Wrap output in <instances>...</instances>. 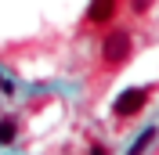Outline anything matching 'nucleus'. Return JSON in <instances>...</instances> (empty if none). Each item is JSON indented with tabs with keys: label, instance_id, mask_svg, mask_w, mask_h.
Masks as SVG:
<instances>
[{
	"label": "nucleus",
	"instance_id": "obj_1",
	"mask_svg": "<svg viewBox=\"0 0 159 155\" xmlns=\"http://www.w3.org/2000/svg\"><path fill=\"white\" fill-rule=\"evenodd\" d=\"M101 58H105V65L119 69L130 58V33L127 29H112L109 36H105V43H101Z\"/></svg>",
	"mask_w": 159,
	"mask_h": 155
},
{
	"label": "nucleus",
	"instance_id": "obj_2",
	"mask_svg": "<svg viewBox=\"0 0 159 155\" xmlns=\"http://www.w3.org/2000/svg\"><path fill=\"white\" fill-rule=\"evenodd\" d=\"M148 97H152V87H130V90H123V94L116 97V105H112V116H119V119L138 116L141 108L148 105Z\"/></svg>",
	"mask_w": 159,
	"mask_h": 155
},
{
	"label": "nucleus",
	"instance_id": "obj_3",
	"mask_svg": "<svg viewBox=\"0 0 159 155\" xmlns=\"http://www.w3.org/2000/svg\"><path fill=\"white\" fill-rule=\"evenodd\" d=\"M116 11H119V0H90L87 22L90 25H109V22L116 18Z\"/></svg>",
	"mask_w": 159,
	"mask_h": 155
},
{
	"label": "nucleus",
	"instance_id": "obj_4",
	"mask_svg": "<svg viewBox=\"0 0 159 155\" xmlns=\"http://www.w3.org/2000/svg\"><path fill=\"white\" fill-rule=\"evenodd\" d=\"M152 141H156V126H148L145 134H138V141L130 144V152H127V155H145V148H148Z\"/></svg>",
	"mask_w": 159,
	"mask_h": 155
},
{
	"label": "nucleus",
	"instance_id": "obj_5",
	"mask_svg": "<svg viewBox=\"0 0 159 155\" xmlns=\"http://www.w3.org/2000/svg\"><path fill=\"white\" fill-rule=\"evenodd\" d=\"M15 137H18L15 119H0V144H15Z\"/></svg>",
	"mask_w": 159,
	"mask_h": 155
},
{
	"label": "nucleus",
	"instance_id": "obj_6",
	"mask_svg": "<svg viewBox=\"0 0 159 155\" xmlns=\"http://www.w3.org/2000/svg\"><path fill=\"white\" fill-rule=\"evenodd\" d=\"M152 4H156V0H130V7L138 11V15H145V11L152 7Z\"/></svg>",
	"mask_w": 159,
	"mask_h": 155
},
{
	"label": "nucleus",
	"instance_id": "obj_7",
	"mask_svg": "<svg viewBox=\"0 0 159 155\" xmlns=\"http://www.w3.org/2000/svg\"><path fill=\"white\" fill-rule=\"evenodd\" d=\"M0 90H4V94H15V87H11V79L4 76V72H0Z\"/></svg>",
	"mask_w": 159,
	"mask_h": 155
},
{
	"label": "nucleus",
	"instance_id": "obj_8",
	"mask_svg": "<svg viewBox=\"0 0 159 155\" xmlns=\"http://www.w3.org/2000/svg\"><path fill=\"white\" fill-rule=\"evenodd\" d=\"M90 155H109V152H105V144H94V148H90Z\"/></svg>",
	"mask_w": 159,
	"mask_h": 155
}]
</instances>
